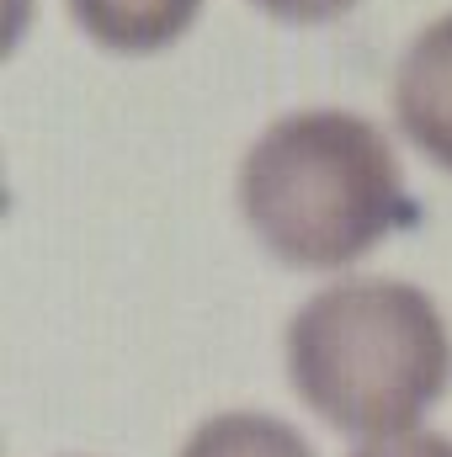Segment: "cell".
Wrapping results in <instances>:
<instances>
[{
    "mask_svg": "<svg viewBox=\"0 0 452 457\" xmlns=\"http://www.w3.org/2000/svg\"><path fill=\"white\" fill-rule=\"evenodd\" d=\"M239 213L255 239L304 271H340L415 224V203L383 128L314 107L277 117L239 160Z\"/></svg>",
    "mask_w": 452,
    "mask_h": 457,
    "instance_id": "2",
    "label": "cell"
},
{
    "mask_svg": "<svg viewBox=\"0 0 452 457\" xmlns=\"http://www.w3.org/2000/svg\"><path fill=\"white\" fill-rule=\"evenodd\" d=\"M293 394L346 436L383 442L421 426L452 383V330L431 293L399 277L320 287L282 336Z\"/></svg>",
    "mask_w": 452,
    "mask_h": 457,
    "instance_id": "1",
    "label": "cell"
},
{
    "mask_svg": "<svg viewBox=\"0 0 452 457\" xmlns=\"http://www.w3.org/2000/svg\"><path fill=\"white\" fill-rule=\"evenodd\" d=\"M203 0H70V16L113 54H160L192 21Z\"/></svg>",
    "mask_w": 452,
    "mask_h": 457,
    "instance_id": "4",
    "label": "cell"
},
{
    "mask_svg": "<svg viewBox=\"0 0 452 457\" xmlns=\"http://www.w3.org/2000/svg\"><path fill=\"white\" fill-rule=\"evenodd\" d=\"M266 16H277V21H293V27H320V21H336L346 16L351 5H362V0H255Z\"/></svg>",
    "mask_w": 452,
    "mask_h": 457,
    "instance_id": "7",
    "label": "cell"
},
{
    "mask_svg": "<svg viewBox=\"0 0 452 457\" xmlns=\"http://www.w3.org/2000/svg\"><path fill=\"white\" fill-rule=\"evenodd\" d=\"M351 457H452V436H437V431H405V436L362 442Z\"/></svg>",
    "mask_w": 452,
    "mask_h": 457,
    "instance_id": "6",
    "label": "cell"
},
{
    "mask_svg": "<svg viewBox=\"0 0 452 457\" xmlns=\"http://www.w3.org/2000/svg\"><path fill=\"white\" fill-rule=\"evenodd\" d=\"M181 457H320L298 426L277 420V415H261V410H224V415H208L192 436Z\"/></svg>",
    "mask_w": 452,
    "mask_h": 457,
    "instance_id": "5",
    "label": "cell"
},
{
    "mask_svg": "<svg viewBox=\"0 0 452 457\" xmlns=\"http://www.w3.org/2000/svg\"><path fill=\"white\" fill-rule=\"evenodd\" d=\"M394 117L431 165L452 170V11L405 48L394 70Z\"/></svg>",
    "mask_w": 452,
    "mask_h": 457,
    "instance_id": "3",
    "label": "cell"
}]
</instances>
